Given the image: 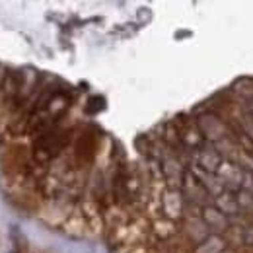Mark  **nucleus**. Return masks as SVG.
<instances>
[{"mask_svg":"<svg viewBox=\"0 0 253 253\" xmlns=\"http://www.w3.org/2000/svg\"><path fill=\"white\" fill-rule=\"evenodd\" d=\"M207 220H209V224H212V228H218V230H222V228H226V218L222 216V212L220 211H207Z\"/></svg>","mask_w":253,"mask_h":253,"instance_id":"f257e3e1","label":"nucleus"},{"mask_svg":"<svg viewBox=\"0 0 253 253\" xmlns=\"http://www.w3.org/2000/svg\"><path fill=\"white\" fill-rule=\"evenodd\" d=\"M218 205L222 207L224 214H236V212H238V209H240V207H238V203H236L232 197H228V199H226V197H224V199H218Z\"/></svg>","mask_w":253,"mask_h":253,"instance_id":"f03ea898","label":"nucleus"}]
</instances>
